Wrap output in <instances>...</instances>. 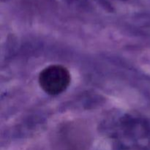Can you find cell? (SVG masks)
<instances>
[{"instance_id":"6da1fadb","label":"cell","mask_w":150,"mask_h":150,"mask_svg":"<svg viewBox=\"0 0 150 150\" xmlns=\"http://www.w3.org/2000/svg\"><path fill=\"white\" fill-rule=\"evenodd\" d=\"M70 74L66 67L59 64L45 67L39 76V83L45 92L57 95L64 92L70 83Z\"/></svg>"}]
</instances>
